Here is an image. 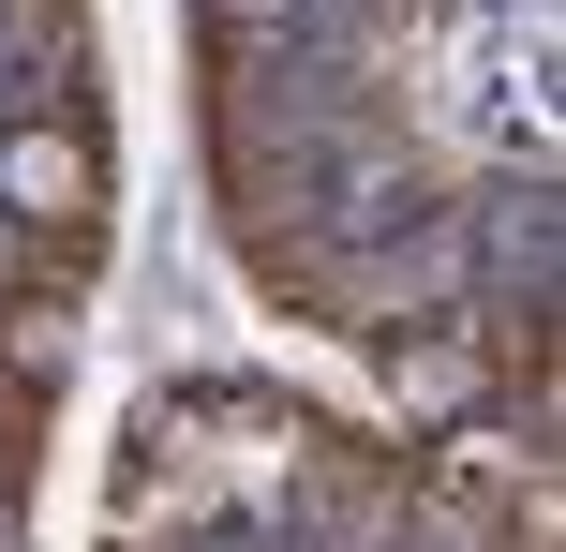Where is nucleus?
I'll return each instance as SVG.
<instances>
[{"instance_id":"f257e3e1","label":"nucleus","mask_w":566,"mask_h":552,"mask_svg":"<svg viewBox=\"0 0 566 552\" xmlns=\"http://www.w3.org/2000/svg\"><path fill=\"white\" fill-rule=\"evenodd\" d=\"M0 179H15L30 209H75V179H90V165H75V149H45V135H30V149H15V165H0Z\"/></svg>"}]
</instances>
